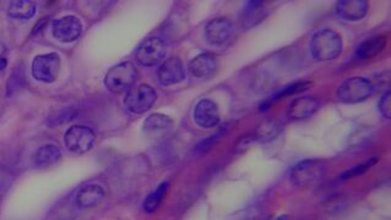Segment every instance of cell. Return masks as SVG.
I'll use <instances>...</instances> for the list:
<instances>
[{
  "mask_svg": "<svg viewBox=\"0 0 391 220\" xmlns=\"http://www.w3.org/2000/svg\"><path fill=\"white\" fill-rule=\"evenodd\" d=\"M47 22H48V19L39 20V22H37V24L34 26L32 34H39V31H41V29H44V26L47 24Z\"/></svg>",
  "mask_w": 391,
  "mask_h": 220,
  "instance_id": "29",
  "label": "cell"
},
{
  "mask_svg": "<svg viewBox=\"0 0 391 220\" xmlns=\"http://www.w3.org/2000/svg\"><path fill=\"white\" fill-rule=\"evenodd\" d=\"M270 10L265 1H249L240 15V24L243 29H250L261 22L268 16Z\"/></svg>",
  "mask_w": 391,
  "mask_h": 220,
  "instance_id": "16",
  "label": "cell"
},
{
  "mask_svg": "<svg viewBox=\"0 0 391 220\" xmlns=\"http://www.w3.org/2000/svg\"><path fill=\"white\" fill-rule=\"evenodd\" d=\"M137 80V70L134 64L130 61H123V63L114 65L113 68L108 70L107 75L104 78V85L108 91L112 93L128 92Z\"/></svg>",
  "mask_w": 391,
  "mask_h": 220,
  "instance_id": "4",
  "label": "cell"
},
{
  "mask_svg": "<svg viewBox=\"0 0 391 220\" xmlns=\"http://www.w3.org/2000/svg\"><path fill=\"white\" fill-rule=\"evenodd\" d=\"M378 108H379V112L382 114L383 117H387V119H390L391 117V93L390 91L385 92V94H383V97L380 98L379 101V104H378Z\"/></svg>",
  "mask_w": 391,
  "mask_h": 220,
  "instance_id": "27",
  "label": "cell"
},
{
  "mask_svg": "<svg viewBox=\"0 0 391 220\" xmlns=\"http://www.w3.org/2000/svg\"><path fill=\"white\" fill-rule=\"evenodd\" d=\"M377 161V158H372V159H369V161H364L363 164L355 166L352 169H348V170L345 171L343 175H341V179H343V180H348V179H352V177H356V176L362 175L369 168L376 166Z\"/></svg>",
  "mask_w": 391,
  "mask_h": 220,
  "instance_id": "26",
  "label": "cell"
},
{
  "mask_svg": "<svg viewBox=\"0 0 391 220\" xmlns=\"http://www.w3.org/2000/svg\"><path fill=\"white\" fill-rule=\"evenodd\" d=\"M104 198V189L98 184H90L83 186L81 190L78 191L76 196V202L81 208H91L102 202Z\"/></svg>",
  "mask_w": 391,
  "mask_h": 220,
  "instance_id": "18",
  "label": "cell"
},
{
  "mask_svg": "<svg viewBox=\"0 0 391 220\" xmlns=\"http://www.w3.org/2000/svg\"><path fill=\"white\" fill-rule=\"evenodd\" d=\"M275 220H286V215H281V217L276 218Z\"/></svg>",
  "mask_w": 391,
  "mask_h": 220,
  "instance_id": "31",
  "label": "cell"
},
{
  "mask_svg": "<svg viewBox=\"0 0 391 220\" xmlns=\"http://www.w3.org/2000/svg\"><path fill=\"white\" fill-rule=\"evenodd\" d=\"M343 38L333 29H320L310 41V53L318 61H331L343 52Z\"/></svg>",
  "mask_w": 391,
  "mask_h": 220,
  "instance_id": "2",
  "label": "cell"
},
{
  "mask_svg": "<svg viewBox=\"0 0 391 220\" xmlns=\"http://www.w3.org/2000/svg\"><path fill=\"white\" fill-rule=\"evenodd\" d=\"M320 108V101L312 96L294 99L289 108V117L292 122H301L314 115Z\"/></svg>",
  "mask_w": 391,
  "mask_h": 220,
  "instance_id": "15",
  "label": "cell"
},
{
  "mask_svg": "<svg viewBox=\"0 0 391 220\" xmlns=\"http://www.w3.org/2000/svg\"><path fill=\"white\" fill-rule=\"evenodd\" d=\"M369 10V3L367 0H340L336 4L335 11L340 19L356 22L364 19Z\"/></svg>",
  "mask_w": 391,
  "mask_h": 220,
  "instance_id": "14",
  "label": "cell"
},
{
  "mask_svg": "<svg viewBox=\"0 0 391 220\" xmlns=\"http://www.w3.org/2000/svg\"><path fill=\"white\" fill-rule=\"evenodd\" d=\"M385 47H387V38L384 36H377V37L367 39L363 43L359 44L356 50V57L361 60L374 58V57H377L378 54L383 52Z\"/></svg>",
  "mask_w": 391,
  "mask_h": 220,
  "instance_id": "20",
  "label": "cell"
},
{
  "mask_svg": "<svg viewBox=\"0 0 391 220\" xmlns=\"http://www.w3.org/2000/svg\"><path fill=\"white\" fill-rule=\"evenodd\" d=\"M168 190H170V182H167V181L157 186L156 190L151 192L144 200V203H142L144 210L146 213L156 212L157 208L161 205L162 200L166 197Z\"/></svg>",
  "mask_w": 391,
  "mask_h": 220,
  "instance_id": "22",
  "label": "cell"
},
{
  "mask_svg": "<svg viewBox=\"0 0 391 220\" xmlns=\"http://www.w3.org/2000/svg\"><path fill=\"white\" fill-rule=\"evenodd\" d=\"M174 129V122L165 114H152L147 117L142 125V131L152 141H163L171 136Z\"/></svg>",
  "mask_w": 391,
  "mask_h": 220,
  "instance_id": "10",
  "label": "cell"
},
{
  "mask_svg": "<svg viewBox=\"0 0 391 220\" xmlns=\"http://www.w3.org/2000/svg\"><path fill=\"white\" fill-rule=\"evenodd\" d=\"M374 92V83L364 78H351L345 80L336 91L338 102L343 104H357L367 101Z\"/></svg>",
  "mask_w": 391,
  "mask_h": 220,
  "instance_id": "3",
  "label": "cell"
},
{
  "mask_svg": "<svg viewBox=\"0 0 391 220\" xmlns=\"http://www.w3.org/2000/svg\"><path fill=\"white\" fill-rule=\"evenodd\" d=\"M194 122L204 129L217 126L220 122L217 104L211 99H201L194 108Z\"/></svg>",
  "mask_w": 391,
  "mask_h": 220,
  "instance_id": "13",
  "label": "cell"
},
{
  "mask_svg": "<svg viewBox=\"0 0 391 220\" xmlns=\"http://www.w3.org/2000/svg\"><path fill=\"white\" fill-rule=\"evenodd\" d=\"M217 68V58L214 54L201 53L191 59L189 71L194 78H206L215 73Z\"/></svg>",
  "mask_w": 391,
  "mask_h": 220,
  "instance_id": "17",
  "label": "cell"
},
{
  "mask_svg": "<svg viewBox=\"0 0 391 220\" xmlns=\"http://www.w3.org/2000/svg\"><path fill=\"white\" fill-rule=\"evenodd\" d=\"M158 82L162 86H173L177 83H181L186 78V68L179 58L167 59L157 71Z\"/></svg>",
  "mask_w": 391,
  "mask_h": 220,
  "instance_id": "12",
  "label": "cell"
},
{
  "mask_svg": "<svg viewBox=\"0 0 391 220\" xmlns=\"http://www.w3.org/2000/svg\"><path fill=\"white\" fill-rule=\"evenodd\" d=\"M312 87V82H307V81H301V82H294L289 85L287 87L284 88L282 91L276 93L274 97L269 99L268 102L263 103L261 105V110H266L268 108L273 104V102L277 101V99H281V98L289 97V96H294V94H297V93H302L304 91H307L309 88Z\"/></svg>",
  "mask_w": 391,
  "mask_h": 220,
  "instance_id": "23",
  "label": "cell"
},
{
  "mask_svg": "<svg viewBox=\"0 0 391 220\" xmlns=\"http://www.w3.org/2000/svg\"><path fill=\"white\" fill-rule=\"evenodd\" d=\"M222 132L224 131H220L217 133V135H215V136L210 137V138H206V140L201 142L200 145L198 146V151L201 152V153L209 151L211 147L214 146L215 143H217L219 138H220L221 135H222Z\"/></svg>",
  "mask_w": 391,
  "mask_h": 220,
  "instance_id": "28",
  "label": "cell"
},
{
  "mask_svg": "<svg viewBox=\"0 0 391 220\" xmlns=\"http://www.w3.org/2000/svg\"><path fill=\"white\" fill-rule=\"evenodd\" d=\"M277 131H279V130H277V124H276V122H264V124L259 127V130L256 132V135H254L255 140L269 141V140L276 136Z\"/></svg>",
  "mask_w": 391,
  "mask_h": 220,
  "instance_id": "24",
  "label": "cell"
},
{
  "mask_svg": "<svg viewBox=\"0 0 391 220\" xmlns=\"http://www.w3.org/2000/svg\"><path fill=\"white\" fill-rule=\"evenodd\" d=\"M37 10V5L31 0H15L8 8V15L13 19H31Z\"/></svg>",
  "mask_w": 391,
  "mask_h": 220,
  "instance_id": "21",
  "label": "cell"
},
{
  "mask_svg": "<svg viewBox=\"0 0 391 220\" xmlns=\"http://www.w3.org/2000/svg\"><path fill=\"white\" fill-rule=\"evenodd\" d=\"M167 53V44L160 37H151L144 41L137 48L135 57L137 63L142 66H155L157 64L162 63Z\"/></svg>",
  "mask_w": 391,
  "mask_h": 220,
  "instance_id": "8",
  "label": "cell"
},
{
  "mask_svg": "<svg viewBox=\"0 0 391 220\" xmlns=\"http://www.w3.org/2000/svg\"><path fill=\"white\" fill-rule=\"evenodd\" d=\"M62 60L57 53L39 54L34 57L31 73L39 82L52 83L58 78Z\"/></svg>",
  "mask_w": 391,
  "mask_h": 220,
  "instance_id": "6",
  "label": "cell"
},
{
  "mask_svg": "<svg viewBox=\"0 0 391 220\" xmlns=\"http://www.w3.org/2000/svg\"><path fill=\"white\" fill-rule=\"evenodd\" d=\"M96 141V135L90 127L74 125L69 127L64 135V143L69 151L83 154L92 148Z\"/></svg>",
  "mask_w": 391,
  "mask_h": 220,
  "instance_id": "7",
  "label": "cell"
},
{
  "mask_svg": "<svg viewBox=\"0 0 391 220\" xmlns=\"http://www.w3.org/2000/svg\"><path fill=\"white\" fill-rule=\"evenodd\" d=\"M6 65H8V60H6V58L0 57V71H3V70L6 68Z\"/></svg>",
  "mask_w": 391,
  "mask_h": 220,
  "instance_id": "30",
  "label": "cell"
},
{
  "mask_svg": "<svg viewBox=\"0 0 391 220\" xmlns=\"http://www.w3.org/2000/svg\"><path fill=\"white\" fill-rule=\"evenodd\" d=\"M233 24L230 19L216 17L211 20L205 27V39L211 45H222L230 41L233 36Z\"/></svg>",
  "mask_w": 391,
  "mask_h": 220,
  "instance_id": "11",
  "label": "cell"
},
{
  "mask_svg": "<svg viewBox=\"0 0 391 220\" xmlns=\"http://www.w3.org/2000/svg\"><path fill=\"white\" fill-rule=\"evenodd\" d=\"M62 159V153L58 147L54 145H46L37 149L34 156V163L36 168L39 169H46L49 166L58 164Z\"/></svg>",
  "mask_w": 391,
  "mask_h": 220,
  "instance_id": "19",
  "label": "cell"
},
{
  "mask_svg": "<svg viewBox=\"0 0 391 220\" xmlns=\"http://www.w3.org/2000/svg\"><path fill=\"white\" fill-rule=\"evenodd\" d=\"M75 112L73 109H62L58 112H54L47 119V125L50 127L58 126L60 124H65L70 119H73Z\"/></svg>",
  "mask_w": 391,
  "mask_h": 220,
  "instance_id": "25",
  "label": "cell"
},
{
  "mask_svg": "<svg viewBox=\"0 0 391 220\" xmlns=\"http://www.w3.org/2000/svg\"><path fill=\"white\" fill-rule=\"evenodd\" d=\"M157 99L155 88L150 85L142 83L130 88L124 98V104L132 114H142L151 109Z\"/></svg>",
  "mask_w": 391,
  "mask_h": 220,
  "instance_id": "5",
  "label": "cell"
},
{
  "mask_svg": "<svg viewBox=\"0 0 391 220\" xmlns=\"http://www.w3.org/2000/svg\"><path fill=\"white\" fill-rule=\"evenodd\" d=\"M328 174V166L324 161L306 159L299 161L291 170V182L299 189H312L320 185Z\"/></svg>",
  "mask_w": 391,
  "mask_h": 220,
  "instance_id": "1",
  "label": "cell"
},
{
  "mask_svg": "<svg viewBox=\"0 0 391 220\" xmlns=\"http://www.w3.org/2000/svg\"><path fill=\"white\" fill-rule=\"evenodd\" d=\"M83 34V22L81 20L68 15L60 19L54 20L52 22V34L54 38L62 43H71Z\"/></svg>",
  "mask_w": 391,
  "mask_h": 220,
  "instance_id": "9",
  "label": "cell"
}]
</instances>
